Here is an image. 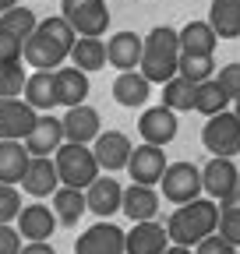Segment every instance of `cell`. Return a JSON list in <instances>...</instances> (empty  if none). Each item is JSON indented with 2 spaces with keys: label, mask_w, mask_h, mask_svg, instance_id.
<instances>
[{
  "label": "cell",
  "mask_w": 240,
  "mask_h": 254,
  "mask_svg": "<svg viewBox=\"0 0 240 254\" xmlns=\"http://www.w3.org/2000/svg\"><path fill=\"white\" fill-rule=\"evenodd\" d=\"M18 233H21V240H50L53 237V230L60 226L57 222V215H53V208H46V205H21V212H18Z\"/></svg>",
  "instance_id": "cell-19"
},
{
  "label": "cell",
  "mask_w": 240,
  "mask_h": 254,
  "mask_svg": "<svg viewBox=\"0 0 240 254\" xmlns=\"http://www.w3.org/2000/svg\"><path fill=\"white\" fill-rule=\"evenodd\" d=\"M64 124V141H74V145H92L103 131V120H99V110L88 106V103H78V106H67V113L60 117Z\"/></svg>",
  "instance_id": "cell-10"
},
{
  "label": "cell",
  "mask_w": 240,
  "mask_h": 254,
  "mask_svg": "<svg viewBox=\"0 0 240 254\" xmlns=\"http://www.w3.org/2000/svg\"><path fill=\"white\" fill-rule=\"evenodd\" d=\"M25 71H21V60L18 64H4L0 67V99H18L25 92Z\"/></svg>",
  "instance_id": "cell-35"
},
{
  "label": "cell",
  "mask_w": 240,
  "mask_h": 254,
  "mask_svg": "<svg viewBox=\"0 0 240 254\" xmlns=\"http://www.w3.org/2000/svg\"><path fill=\"white\" fill-rule=\"evenodd\" d=\"M216 230H219V201L212 198H194L187 205H177V212L166 219V237L170 244H180V247H194Z\"/></svg>",
  "instance_id": "cell-2"
},
{
  "label": "cell",
  "mask_w": 240,
  "mask_h": 254,
  "mask_svg": "<svg viewBox=\"0 0 240 254\" xmlns=\"http://www.w3.org/2000/svg\"><path fill=\"white\" fill-rule=\"evenodd\" d=\"M106 64L117 71H138L141 64V36L138 32H113L106 39Z\"/></svg>",
  "instance_id": "cell-20"
},
{
  "label": "cell",
  "mask_w": 240,
  "mask_h": 254,
  "mask_svg": "<svg viewBox=\"0 0 240 254\" xmlns=\"http://www.w3.org/2000/svg\"><path fill=\"white\" fill-rule=\"evenodd\" d=\"M21 39H14V36H7L4 28H0V67H4V64H18L21 60Z\"/></svg>",
  "instance_id": "cell-38"
},
{
  "label": "cell",
  "mask_w": 240,
  "mask_h": 254,
  "mask_svg": "<svg viewBox=\"0 0 240 254\" xmlns=\"http://www.w3.org/2000/svg\"><path fill=\"white\" fill-rule=\"evenodd\" d=\"M120 198H124V187H120L113 177H96L92 184L85 187V205L92 215L99 219H110L120 212Z\"/></svg>",
  "instance_id": "cell-16"
},
{
  "label": "cell",
  "mask_w": 240,
  "mask_h": 254,
  "mask_svg": "<svg viewBox=\"0 0 240 254\" xmlns=\"http://www.w3.org/2000/svg\"><path fill=\"white\" fill-rule=\"evenodd\" d=\"M71 60L78 71H103L106 67V43L103 39H92V36H78L74 46H71Z\"/></svg>",
  "instance_id": "cell-29"
},
{
  "label": "cell",
  "mask_w": 240,
  "mask_h": 254,
  "mask_svg": "<svg viewBox=\"0 0 240 254\" xmlns=\"http://www.w3.org/2000/svg\"><path fill=\"white\" fill-rule=\"evenodd\" d=\"M237 194H240V173H237Z\"/></svg>",
  "instance_id": "cell-45"
},
{
  "label": "cell",
  "mask_w": 240,
  "mask_h": 254,
  "mask_svg": "<svg viewBox=\"0 0 240 254\" xmlns=\"http://www.w3.org/2000/svg\"><path fill=\"white\" fill-rule=\"evenodd\" d=\"M223 240H230L233 247H240V198L233 205H219V230Z\"/></svg>",
  "instance_id": "cell-34"
},
{
  "label": "cell",
  "mask_w": 240,
  "mask_h": 254,
  "mask_svg": "<svg viewBox=\"0 0 240 254\" xmlns=\"http://www.w3.org/2000/svg\"><path fill=\"white\" fill-rule=\"evenodd\" d=\"M233 117L240 120V99H233Z\"/></svg>",
  "instance_id": "cell-44"
},
{
  "label": "cell",
  "mask_w": 240,
  "mask_h": 254,
  "mask_svg": "<svg viewBox=\"0 0 240 254\" xmlns=\"http://www.w3.org/2000/svg\"><path fill=\"white\" fill-rule=\"evenodd\" d=\"M85 212H88V205H85V190L64 187V184L53 190V215H57L60 226H78V219H81Z\"/></svg>",
  "instance_id": "cell-24"
},
{
  "label": "cell",
  "mask_w": 240,
  "mask_h": 254,
  "mask_svg": "<svg viewBox=\"0 0 240 254\" xmlns=\"http://www.w3.org/2000/svg\"><path fill=\"white\" fill-rule=\"evenodd\" d=\"M60 18L74 28V36L103 39V32L110 28L106 0H60Z\"/></svg>",
  "instance_id": "cell-5"
},
{
  "label": "cell",
  "mask_w": 240,
  "mask_h": 254,
  "mask_svg": "<svg viewBox=\"0 0 240 254\" xmlns=\"http://www.w3.org/2000/svg\"><path fill=\"white\" fill-rule=\"evenodd\" d=\"M36 25H39V18H36V11H28V7H11V11L0 14V28H4L7 36L21 39V43L36 32Z\"/></svg>",
  "instance_id": "cell-33"
},
{
  "label": "cell",
  "mask_w": 240,
  "mask_h": 254,
  "mask_svg": "<svg viewBox=\"0 0 240 254\" xmlns=\"http://www.w3.org/2000/svg\"><path fill=\"white\" fill-rule=\"evenodd\" d=\"M53 166H57V177L64 187H78L85 190L99 177V163L88 145H74V141H64L57 152H53Z\"/></svg>",
  "instance_id": "cell-4"
},
{
  "label": "cell",
  "mask_w": 240,
  "mask_h": 254,
  "mask_svg": "<svg viewBox=\"0 0 240 254\" xmlns=\"http://www.w3.org/2000/svg\"><path fill=\"white\" fill-rule=\"evenodd\" d=\"M120 212L131 222H148L159 215V190L145 187V184H131L124 187V198H120Z\"/></svg>",
  "instance_id": "cell-18"
},
{
  "label": "cell",
  "mask_w": 240,
  "mask_h": 254,
  "mask_svg": "<svg viewBox=\"0 0 240 254\" xmlns=\"http://www.w3.org/2000/svg\"><path fill=\"white\" fill-rule=\"evenodd\" d=\"M74 254H124V230L110 219H99L74 240Z\"/></svg>",
  "instance_id": "cell-9"
},
{
  "label": "cell",
  "mask_w": 240,
  "mask_h": 254,
  "mask_svg": "<svg viewBox=\"0 0 240 254\" xmlns=\"http://www.w3.org/2000/svg\"><path fill=\"white\" fill-rule=\"evenodd\" d=\"M237 155H240V152H237Z\"/></svg>",
  "instance_id": "cell-46"
},
{
  "label": "cell",
  "mask_w": 240,
  "mask_h": 254,
  "mask_svg": "<svg viewBox=\"0 0 240 254\" xmlns=\"http://www.w3.org/2000/svg\"><path fill=\"white\" fill-rule=\"evenodd\" d=\"M163 254H194V251H191V247H180V244H170Z\"/></svg>",
  "instance_id": "cell-42"
},
{
  "label": "cell",
  "mask_w": 240,
  "mask_h": 254,
  "mask_svg": "<svg viewBox=\"0 0 240 254\" xmlns=\"http://www.w3.org/2000/svg\"><path fill=\"white\" fill-rule=\"evenodd\" d=\"M177 113L170 110V106H148L141 117H138V134H141V141L145 145H170L173 138H177Z\"/></svg>",
  "instance_id": "cell-12"
},
{
  "label": "cell",
  "mask_w": 240,
  "mask_h": 254,
  "mask_svg": "<svg viewBox=\"0 0 240 254\" xmlns=\"http://www.w3.org/2000/svg\"><path fill=\"white\" fill-rule=\"evenodd\" d=\"M237 163L233 159H223V155H212L208 163L201 166V190L212 201L219 205H233L240 194H237Z\"/></svg>",
  "instance_id": "cell-7"
},
{
  "label": "cell",
  "mask_w": 240,
  "mask_h": 254,
  "mask_svg": "<svg viewBox=\"0 0 240 254\" xmlns=\"http://www.w3.org/2000/svg\"><path fill=\"white\" fill-rule=\"evenodd\" d=\"M131 138L124 131H99V138L92 141V155H96V163L99 170H127V159H131Z\"/></svg>",
  "instance_id": "cell-13"
},
{
  "label": "cell",
  "mask_w": 240,
  "mask_h": 254,
  "mask_svg": "<svg viewBox=\"0 0 240 254\" xmlns=\"http://www.w3.org/2000/svg\"><path fill=\"white\" fill-rule=\"evenodd\" d=\"M201 145L212 155H223V159H233L240 152V120L233 117V110H223L216 117H205Z\"/></svg>",
  "instance_id": "cell-6"
},
{
  "label": "cell",
  "mask_w": 240,
  "mask_h": 254,
  "mask_svg": "<svg viewBox=\"0 0 240 254\" xmlns=\"http://www.w3.org/2000/svg\"><path fill=\"white\" fill-rule=\"evenodd\" d=\"M21 212V194L14 184H0V222H14Z\"/></svg>",
  "instance_id": "cell-36"
},
{
  "label": "cell",
  "mask_w": 240,
  "mask_h": 254,
  "mask_svg": "<svg viewBox=\"0 0 240 254\" xmlns=\"http://www.w3.org/2000/svg\"><path fill=\"white\" fill-rule=\"evenodd\" d=\"M28 159L32 155L21 141H0V184H21Z\"/></svg>",
  "instance_id": "cell-28"
},
{
  "label": "cell",
  "mask_w": 240,
  "mask_h": 254,
  "mask_svg": "<svg viewBox=\"0 0 240 254\" xmlns=\"http://www.w3.org/2000/svg\"><path fill=\"white\" fill-rule=\"evenodd\" d=\"M177 39H180V53H216L219 46V36L208 21H187L184 28H177Z\"/></svg>",
  "instance_id": "cell-27"
},
{
  "label": "cell",
  "mask_w": 240,
  "mask_h": 254,
  "mask_svg": "<svg viewBox=\"0 0 240 254\" xmlns=\"http://www.w3.org/2000/svg\"><path fill=\"white\" fill-rule=\"evenodd\" d=\"M208 25L219 39H240V0H212Z\"/></svg>",
  "instance_id": "cell-26"
},
{
  "label": "cell",
  "mask_w": 240,
  "mask_h": 254,
  "mask_svg": "<svg viewBox=\"0 0 240 254\" xmlns=\"http://www.w3.org/2000/svg\"><path fill=\"white\" fill-rule=\"evenodd\" d=\"M21 251V233L11 222H0V254H18Z\"/></svg>",
  "instance_id": "cell-40"
},
{
  "label": "cell",
  "mask_w": 240,
  "mask_h": 254,
  "mask_svg": "<svg viewBox=\"0 0 240 254\" xmlns=\"http://www.w3.org/2000/svg\"><path fill=\"white\" fill-rule=\"evenodd\" d=\"M148 95H152V81H148L141 71H120V74H117V81H113V99H117L120 106H127V110L145 106Z\"/></svg>",
  "instance_id": "cell-22"
},
{
  "label": "cell",
  "mask_w": 240,
  "mask_h": 254,
  "mask_svg": "<svg viewBox=\"0 0 240 254\" xmlns=\"http://www.w3.org/2000/svg\"><path fill=\"white\" fill-rule=\"evenodd\" d=\"M216 81L223 85V92L230 95V99H240V64H237V60L226 64V67H219Z\"/></svg>",
  "instance_id": "cell-37"
},
{
  "label": "cell",
  "mask_w": 240,
  "mask_h": 254,
  "mask_svg": "<svg viewBox=\"0 0 240 254\" xmlns=\"http://www.w3.org/2000/svg\"><path fill=\"white\" fill-rule=\"evenodd\" d=\"M177 60H180L177 28L156 25L141 39V64H138V71L152 81V85H166L170 78H177Z\"/></svg>",
  "instance_id": "cell-3"
},
{
  "label": "cell",
  "mask_w": 240,
  "mask_h": 254,
  "mask_svg": "<svg viewBox=\"0 0 240 254\" xmlns=\"http://www.w3.org/2000/svg\"><path fill=\"white\" fill-rule=\"evenodd\" d=\"M21 187H25L32 198H50L53 190L60 187V177H57V166H53V155H32V159H28L25 177H21Z\"/></svg>",
  "instance_id": "cell-17"
},
{
  "label": "cell",
  "mask_w": 240,
  "mask_h": 254,
  "mask_svg": "<svg viewBox=\"0 0 240 254\" xmlns=\"http://www.w3.org/2000/svg\"><path fill=\"white\" fill-rule=\"evenodd\" d=\"M11 7H18V0H0V14L11 11Z\"/></svg>",
  "instance_id": "cell-43"
},
{
  "label": "cell",
  "mask_w": 240,
  "mask_h": 254,
  "mask_svg": "<svg viewBox=\"0 0 240 254\" xmlns=\"http://www.w3.org/2000/svg\"><path fill=\"white\" fill-rule=\"evenodd\" d=\"M18 254H57V251H53L50 240H28V244H21Z\"/></svg>",
  "instance_id": "cell-41"
},
{
  "label": "cell",
  "mask_w": 240,
  "mask_h": 254,
  "mask_svg": "<svg viewBox=\"0 0 240 254\" xmlns=\"http://www.w3.org/2000/svg\"><path fill=\"white\" fill-rule=\"evenodd\" d=\"M230 103H233V99L223 92V85H219L216 78H208V81H201V85L194 88V110H198L201 117H216V113H223Z\"/></svg>",
  "instance_id": "cell-30"
},
{
  "label": "cell",
  "mask_w": 240,
  "mask_h": 254,
  "mask_svg": "<svg viewBox=\"0 0 240 254\" xmlns=\"http://www.w3.org/2000/svg\"><path fill=\"white\" fill-rule=\"evenodd\" d=\"M163 184V198L173 205H187L194 198H201V170L194 163H170L159 177Z\"/></svg>",
  "instance_id": "cell-8"
},
{
  "label": "cell",
  "mask_w": 240,
  "mask_h": 254,
  "mask_svg": "<svg viewBox=\"0 0 240 254\" xmlns=\"http://www.w3.org/2000/svg\"><path fill=\"white\" fill-rule=\"evenodd\" d=\"M194 81H187V78H170L166 85H163V106H170L173 113H180V110H194Z\"/></svg>",
  "instance_id": "cell-32"
},
{
  "label": "cell",
  "mask_w": 240,
  "mask_h": 254,
  "mask_svg": "<svg viewBox=\"0 0 240 254\" xmlns=\"http://www.w3.org/2000/svg\"><path fill=\"white\" fill-rule=\"evenodd\" d=\"M21 145L28 148V155H53L60 145H64V124L46 113V117L36 120V127L28 131V138Z\"/></svg>",
  "instance_id": "cell-21"
},
{
  "label": "cell",
  "mask_w": 240,
  "mask_h": 254,
  "mask_svg": "<svg viewBox=\"0 0 240 254\" xmlns=\"http://www.w3.org/2000/svg\"><path fill=\"white\" fill-rule=\"evenodd\" d=\"M39 113L25 99H0V141H25Z\"/></svg>",
  "instance_id": "cell-11"
},
{
  "label": "cell",
  "mask_w": 240,
  "mask_h": 254,
  "mask_svg": "<svg viewBox=\"0 0 240 254\" xmlns=\"http://www.w3.org/2000/svg\"><path fill=\"white\" fill-rule=\"evenodd\" d=\"M177 74L187 78V81H194V85H201L208 78H216V57L212 53H180Z\"/></svg>",
  "instance_id": "cell-31"
},
{
  "label": "cell",
  "mask_w": 240,
  "mask_h": 254,
  "mask_svg": "<svg viewBox=\"0 0 240 254\" xmlns=\"http://www.w3.org/2000/svg\"><path fill=\"white\" fill-rule=\"evenodd\" d=\"M53 81H57V106H78L88 99V74L78 71L74 64L71 67H57Z\"/></svg>",
  "instance_id": "cell-23"
},
{
  "label": "cell",
  "mask_w": 240,
  "mask_h": 254,
  "mask_svg": "<svg viewBox=\"0 0 240 254\" xmlns=\"http://www.w3.org/2000/svg\"><path fill=\"white\" fill-rule=\"evenodd\" d=\"M74 28L64 21V18H46L36 25V32L25 39L21 46V60L28 64V67L36 71H57L60 64H64L71 57V46H74Z\"/></svg>",
  "instance_id": "cell-1"
},
{
  "label": "cell",
  "mask_w": 240,
  "mask_h": 254,
  "mask_svg": "<svg viewBox=\"0 0 240 254\" xmlns=\"http://www.w3.org/2000/svg\"><path fill=\"white\" fill-rule=\"evenodd\" d=\"M25 103L32 106L36 113L39 110H53L57 106V81H53V71H32L25 78Z\"/></svg>",
  "instance_id": "cell-25"
},
{
  "label": "cell",
  "mask_w": 240,
  "mask_h": 254,
  "mask_svg": "<svg viewBox=\"0 0 240 254\" xmlns=\"http://www.w3.org/2000/svg\"><path fill=\"white\" fill-rule=\"evenodd\" d=\"M170 247L166 226L156 219L148 222H134L131 233H124V254H163Z\"/></svg>",
  "instance_id": "cell-15"
},
{
  "label": "cell",
  "mask_w": 240,
  "mask_h": 254,
  "mask_svg": "<svg viewBox=\"0 0 240 254\" xmlns=\"http://www.w3.org/2000/svg\"><path fill=\"white\" fill-rule=\"evenodd\" d=\"M194 254H237V247L230 240H223L219 233H212V237H205V240L194 244Z\"/></svg>",
  "instance_id": "cell-39"
},
{
  "label": "cell",
  "mask_w": 240,
  "mask_h": 254,
  "mask_svg": "<svg viewBox=\"0 0 240 254\" xmlns=\"http://www.w3.org/2000/svg\"><path fill=\"white\" fill-rule=\"evenodd\" d=\"M166 155L159 145H138L131 148V159H127V173H131V184H145V187H152L159 184L163 170H166Z\"/></svg>",
  "instance_id": "cell-14"
}]
</instances>
